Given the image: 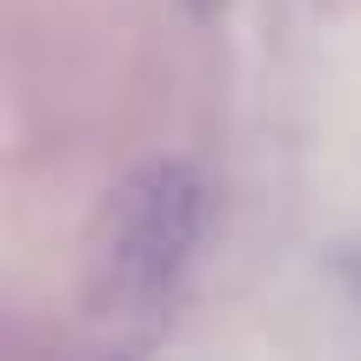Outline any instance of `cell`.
Wrapping results in <instances>:
<instances>
[{"mask_svg": "<svg viewBox=\"0 0 361 361\" xmlns=\"http://www.w3.org/2000/svg\"><path fill=\"white\" fill-rule=\"evenodd\" d=\"M207 228V180L194 161L154 154L134 174H121L107 188L101 214L87 228V301L107 314L154 308L161 295H174V281L188 274L194 247Z\"/></svg>", "mask_w": 361, "mask_h": 361, "instance_id": "cell-1", "label": "cell"}, {"mask_svg": "<svg viewBox=\"0 0 361 361\" xmlns=\"http://www.w3.org/2000/svg\"><path fill=\"white\" fill-rule=\"evenodd\" d=\"M335 274L348 281V295L361 301V247H341V261H335Z\"/></svg>", "mask_w": 361, "mask_h": 361, "instance_id": "cell-2", "label": "cell"}]
</instances>
